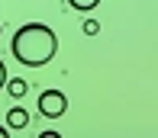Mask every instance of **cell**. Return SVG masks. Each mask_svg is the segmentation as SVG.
<instances>
[{"mask_svg": "<svg viewBox=\"0 0 158 138\" xmlns=\"http://www.w3.org/2000/svg\"><path fill=\"white\" fill-rule=\"evenodd\" d=\"M10 52L23 68H45L58 55V35L45 23H23L10 42Z\"/></svg>", "mask_w": 158, "mask_h": 138, "instance_id": "1", "label": "cell"}, {"mask_svg": "<svg viewBox=\"0 0 158 138\" xmlns=\"http://www.w3.org/2000/svg\"><path fill=\"white\" fill-rule=\"evenodd\" d=\"M64 109H68V97H64L61 90L39 93V112L45 116V119H58V116H64Z\"/></svg>", "mask_w": 158, "mask_h": 138, "instance_id": "2", "label": "cell"}, {"mask_svg": "<svg viewBox=\"0 0 158 138\" xmlns=\"http://www.w3.org/2000/svg\"><path fill=\"white\" fill-rule=\"evenodd\" d=\"M26 125H29V112H26L23 106H13V109H6V128H13V132H23Z\"/></svg>", "mask_w": 158, "mask_h": 138, "instance_id": "3", "label": "cell"}, {"mask_svg": "<svg viewBox=\"0 0 158 138\" xmlns=\"http://www.w3.org/2000/svg\"><path fill=\"white\" fill-rule=\"evenodd\" d=\"M26 90H29V84H26L23 77H13V81H6V93H10L13 100H23Z\"/></svg>", "mask_w": 158, "mask_h": 138, "instance_id": "4", "label": "cell"}, {"mask_svg": "<svg viewBox=\"0 0 158 138\" xmlns=\"http://www.w3.org/2000/svg\"><path fill=\"white\" fill-rule=\"evenodd\" d=\"M97 3H100V0H68V6H74V10H81V13H87V10H94Z\"/></svg>", "mask_w": 158, "mask_h": 138, "instance_id": "5", "label": "cell"}, {"mask_svg": "<svg viewBox=\"0 0 158 138\" xmlns=\"http://www.w3.org/2000/svg\"><path fill=\"white\" fill-rule=\"evenodd\" d=\"M81 32H84V35H97V32H100V23H97V19H84Z\"/></svg>", "mask_w": 158, "mask_h": 138, "instance_id": "6", "label": "cell"}, {"mask_svg": "<svg viewBox=\"0 0 158 138\" xmlns=\"http://www.w3.org/2000/svg\"><path fill=\"white\" fill-rule=\"evenodd\" d=\"M6 81H10V77H6V64H3V58H0V90L6 87Z\"/></svg>", "mask_w": 158, "mask_h": 138, "instance_id": "7", "label": "cell"}, {"mask_svg": "<svg viewBox=\"0 0 158 138\" xmlns=\"http://www.w3.org/2000/svg\"><path fill=\"white\" fill-rule=\"evenodd\" d=\"M6 132H10V128H6V125H0V138H6Z\"/></svg>", "mask_w": 158, "mask_h": 138, "instance_id": "8", "label": "cell"}, {"mask_svg": "<svg viewBox=\"0 0 158 138\" xmlns=\"http://www.w3.org/2000/svg\"><path fill=\"white\" fill-rule=\"evenodd\" d=\"M0 32H3V26H0Z\"/></svg>", "mask_w": 158, "mask_h": 138, "instance_id": "9", "label": "cell"}]
</instances>
